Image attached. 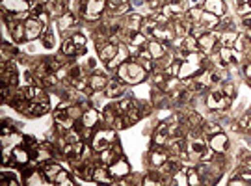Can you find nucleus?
Segmentation results:
<instances>
[{"label":"nucleus","instance_id":"nucleus-1","mask_svg":"<svg viewBox=\"0 0 251 186\" xmlns=\"http://www.w3.org/2000/svg\"><path fill=\"white\" fill-rule=\"evenodd\" d=\"M147 76H149V71L134 58L125 60L115 69V78L121 80L125 86H136V84L145 82Z\"/></svg>","mask_w":251,"mask_h":186},{"label":"nucleus","instance_id":"nucleus-2","mask_svg":"<svg viewBox=\"0 0 251 186\" xmlns=\"http://www.w3.org/2000/svg\"><path fill=\"white\" fill-rule=\"evenodd\" d=\"M209 67V56L203 52H190L180 60V71H179V80H190L194 78L199 71Z\"/></svg>","mask_w":251,"mask_h":186},{"label":"nucleus","instance_id":"nucleus-3","mask_svg":"<svg viewBox=\"0 0 251 186\" xmlns=\"http://www.w3.org/2000/svg\"><path fill=\"white\" fill-rule=\"evenodd\" d=\"M41 175L45 177L51 185H58V186L73 185V181H69V173L63 169L60 162H56L53 158L41 164Z\"/></svg>","mask_w":251,"mask_h":186},{"label":"nucleus","instance_id":"nucleus-4","mask_svg":"<svg viewBox=\"0 0 251 186\" xmlns=\"http://www.w3.org/2000/svg\"><path fill=\"white\" fill-rule=\"evenodd\" d=\"M205 101H207V108L212 110V112H223V110H227L231 106V103H233V99L223 93L221 84H212V86H210Z\"/></svg>","mask_w":251,"mask_h":186},{"label":"nucleus","instance_id":"nucleus-5","mask_svg":"<svg viewBox=\"0 0 251 186\" xmlns=\"http://www.w3.org/2000/svg\"><path fill=\"white\" fill-rule=\"evenodd\" d=\"M115 142H117V134H115L114 129H110V127L101 129L99 127V129H95L93 138H91V149H93L95 155H99L106 149H110Z\"/></svg>","mask_w":251,"mask_h":186},{"label":"nucleus","instance_id":"nucleus-6","mask_svg":"<svg viewBox=\"0 0 251 186\" xmlns=\"http://www.w3.org/2000/svg\"><path fill=\"white\" fill-rule=\"evenodd\" d=\"M106 11V0H80V15L84 21H99Z\"/></svg>","mask_w":251,"mask_h":186},{"label":"nucleus","instance_id":"nucleus-7","mask_svg":"<svg viewBox=\"0 0 251 186\" xmlns=\"http://www.w3.org/2000/svg\"><path fill=\"white\" fill-rule=\"evenodd\" d=\"M0 84H6L11 90L19 88V74L13 60H2L0 63Z\"/></svg>","mask_w":251,"mask_h":186},{"label":"nucleus","instance_id":"nucleus-8","mask_svg":"<svg viewBox=\"0 0 251 186\" xmlns=\"http://www.w3.org/2000/svg\"><path fill=\"white\" fill-rule=\"evenodd\" d=\"M197 43H199V51L203 52V54H214V52L218 51V47H220V32L218 30H209V32H203L201 36L197 37Z\"/></svg>","mask_w":251,"mask_h":186},{"label":"nucleus","instance_id":"nucleus-9","mask_svg":"<svg viewBox=\"0 0 251 186\" xmlns=\"http://www.w3.org/2000/svg\"><path fill=\"white\" fill-rule=\"evenodd\" d=\"M169 156L171 155H169V151L164 145H151V149H149V164L155 169H160L162 164H166L169 160Z\"/></svg>","mask_w":251,"mask_h":186},{"label":"nucleus","instance_id":"nucleus-10","mask_svg":"<svg viewBox=\"0 0 251 186\" xmlns=\"http://www.w3.org/2000/svg\"><path fill=\"white\" fill-rule=\"evenodd\" d=\"M175 37H177V34L173 28V22H158L157 30L153 32V39L166 43V45L175 41Z\"/></svg>","mask_w":251,"mask_h":186},{"label":"nucleus","instance_id":"nucleus-11","mask_svg":"<svg viewBox=\"0 0 251 186\" xmlns=\"http://www.w3.org/2000/svg\"><path fill=\"white\" fill-rule=\"evenodd\" d=\"M119 45H121V43L114 41V39H108V41H103V43H95L97 52H99V58L105 63L110 62L115 54L119 52Z\"/></svg>","mask_w":251,"mask_h":186},{"label":"nucleus","instance_id":"nucleus-12","mask_svg":"<svg viewBox=\"0 0 251 186\" xmlns=\"http://www.w3.org/2000/svg\"><path fill=\"white\" fill-rule=\"evenodd\" d=\"M24 28H26V41H34V39H37V37H41V34L49 26H45L37 17H28L26 21H24Z\"/></svg>","mask_w":251,"mask_h":186},{"label":"nucleus","instance_id":"nucleus-13","mask_svg":"<svg viewBox=\"0 0 251 186\" xmlns=\"http://www.w3.org/2000/svg\"><path fill=\"white\" fill-rule=\"evenodd\" d=\"M207 142H209L210 149H212L214 153H218V155H225V153H227V149H229V138H227V134H225L223 130L209 136V138H207Z\"/></svg>","mask_w":251,"mask_h":186},{"label":"nucleus","instance_id":"nucleus-14","mask_svg":"<svg viewBox=\"0 0 251 186\" xmlns=\"http://www.w3.org/2000/svg\"><path fill=\"white\" fill-rule=\"evenodd\" d=\"M106 11L110 17H123L130 13V2L128 0H106Z\"/></svg>","mask_w":251,"mask_h":186},{"label":"nucleus","instance_id":"nucleus-15","mask_svg":"<svg viewBox=\"0 0 251 186\" xmlns=\"http://www.w3.org/2000/svg\"><path fill=\"white\" fill-rule=\"evenodd\" d=\"M240 56V52H236L231 47H218V51H216V58H218V63L221 67H229L231 63L238 62Z\"/></svg>","mask_w":251,"mask_h":186},{"label":"nucleus","instance_id":"nucleus-16","mask_svg":"<svg viewBox=\"0 0 251 186\" xmlns=\"http://www.w3.org/2000/svg\"><path fill=\"white\" fill-rule=\"evenodd\" d=\"M108 169H110V175L114 177V179H125V177L130 175V166L126 162L123 156H117L112 164L108 166Z\"/></svg>","mask_w":251,"mask_h":186},{"label":"nucleus","instance_id":"nucleus-17","mask_svg":"<svg viewBox=\"0 0 251 186\" xmlns=\"http://www.w3.org/2000/svg\"><path fill=\"white\" fill-rule=\"evenodd\" d=\"M6 24H8V30H10V36H11V39H13V41L15 43L26 41V28H24V21H21V19H13V17H11Z\"/></svg>","mask_w":251,"mask_h":186},{"label":"nucleus","instance_id":"nucleus-18","mask_svg":"<svg viewBox=\"0 0 251 186\" xmlns=\"http://www.w3.org/2000/svg\"><path fill=\"white\" fill-rule=\"evenodd\" d=\"M142 22H143V17L140 13H126L125 15V21H123V34L125 36H130L134 32H140L142 28Z\"/></svg>","mask_w":251,"mask_h":186},{"label":"nucleus","instance_id":"nucleus-19","mask_svg":"<svg viewBox=\"0 0 251 186\" xmlns=\"http://www.w3.org/2000/svg\"><path fill=\"white\" fill-rule=\"evenodd\" d=\"M80 121H82L84 127H88V129H99L101 127V123H103V115H101V112L97 110V108H88L86 112L82 114V117H80Z\"/></svg>","mask_w":251,"mask_h":186},{"label":"nucleus","instance_id":"nucleus-20","mask_svg":"<svg viewBox=\"0 0 251 186\" xmlns=\"http://www.w3.org/2000/svg\"><path fill=\"white\" fill-rule=\"evenodd\" d=\"M2 10H6L8 13H22V11H30L32 4L28 0H2L0 4Z\"/></svg>","mask_w":251,"mask_h":186},{"label":"nucleus","instance_id":"nucleus-21","mask_svg":"<svg viewBox=\"0 0 251 186\" xmlns=\"http://www.w3.org/2000/svg\"><path fill=\"white\" fill-rule=\"evenodd\" d=\"M69 6V0H49L47 4V13L51 15V19H60Z\"/></svg>","mask_w":251,"mask_h":186},{"label":"nucleus","instance_id":"nucleus-22","mask_svg":"<svg viewBox=\"0 0 251 186\" xmlns=\"http://www.w3.org/2000/svg\"><path fill=\"white\" fill-rule=\"evenodd\" d=\"M201 8L205 11H209V13H214V15L220 17V19H223L225 13H227V6H225L223 0H205Z\"/></svg>","mask_w":251,"mask_h":186},{"label":"nucleus","instance_id":"nucleus-23","mask_svg":"<svg viewBox=\"0 0 251 186\" xmlns=\"http://www.w3.org/2000/svg\"><path fill=\"white\" fill-rule=\"evenodd\" d=\"M125 95V84L121 82V80H117V78H114V80H110L108 82V86H106L105 90V97L106 99H121Z\"/></svg>","mask_w":251,"mask_h":186},{"label":"nucleus","instance_id":"nucleus-24","mask_svg":"<svg viewBox=\"0 0 251 186\" xmlns=\"http://www.w3.org/2000/svg\"><path fill=\"white\" fill-rule=\"evenodd\" d=\"M173 28H175V34H177V37H186L192 34L194 30V24L186 19V15H182V17H179L173 21Z\"/></svg>","mask_w":251,"mask_h":186},{"label":"nucleus","instance_id":"nucleus-25","mask_svg":"<svg viewBox=\"0 0 251 186\" xmlns=\"http://www.w3.org/2000/svg\"><path fill=\"white\" fill-rule=\"evenodd\" d=\"M106 86H108L106 74H103V73H99V71L90 74V88H91L95 93H103L106 90Z\"/></svg>","mask_w":251,"mask_h":186},{"label":"nucleus","instance_id":"nucleus-26","mask_svg":"<svg viewBox=\"0 0 251 186\" xmlns=\"http://www.w3.org/2000/svg\"><path fill=\"white\" fill-rule=\"evenodd\" d=\"M220 17H216L214 13H209V11H203V17H201V21H199V24H196V26H199V28H203L205 32L209 30H216L218 28V24H220Z\"/></svg>","mask_w":251,"mask_h":186},{"label":"nucleus","instance_id":"nucleus-27","mask_svg":"<svg viewBox=\"0 0 251 186\" xmlns=\"http://www.w3.org/2000/svg\"><path fill=\"white\" fill-rule=\"evenodd\" d=\"M128 58H130V54H128V49H126L125 45H119V52L115 54L114 58L110 60V62L105 63L106 69H108V71H115V69H117V67H119L121 63L125 62V60H128Z\"/></svg>","mask_w":251,"mask_h":186},{"label":"nucleus","instance_id":"nucleus-28","mask_svg":"<svg viewBox=\"0 0 251 186\" xmlns=\"http://www.w3.org/2000/svg\"><path fill=\"white\" fill-rule=\"evenodd\" d=\"M167 138H169V123L164 121L158 125L153 132V145H166Z\"/></svg>","mask_w":251,"mask_h":186},{"label":"nucleus","instance_id":"nucleus-29","mask_svg":"<svg viewBox=\"0 0 251 186\" xmlns=\"http://www.w3.org/2000/svg\"><path fill=\"white\" fill-rule=\"evenodd\" d=\"M56 22H58V28H60V32L65 34V32L73 30V26H76V15L71 13V11H65L60 19H56Z\"/></svg>","mask_w":251,"mask_h":186},{"label":"nucleus","instance_id":"nucleus-30","mask_svg":"<svg viewBox=\"0 0 251 186\" xmlns=\"http://www.w3.org/2000/svg\"><path fill=\"white\" fill-rule=\"evenodd\" d=\"M147 49H149V52H151L153 60L157 62V60H160V58L167 52V45L166 43H162V41H157V39H149Z\"/></svg>","mask_w":251,"mask_h":186},{"label":"nucleus","instance_id":"nucleus-31","mask_svg":"<svg viewBox=\"0 0 251 186\" xmlns=\"http://www.w3.org/2000/svg\"><path fill=\"white\" fill-rule=\"evenodd\" d=\"M91 179H93V183H99V185H101V183H112L114 177L110 175L108 166H95Z\"/></svg>","mask_w":251,"mask_h":186},{"label":"nucleus","instance_id":"nucleus-32","mask_svg":"<svg viewBox=\"0 0 251 186\" xmlns=\"http://www.w3.org/2000/svg\"><path fill=\"white\" fill-rule=\"evenodd\" d=\"M238 30H223L220 32V47H234L236 43V37H238Z\"/></svg>","mask_w":251,"mask_h":186},{"label":"nucleus","instance_id":"nucleus-33","mask_svg":"<svg viewBox=\"0 0 251 186\" xmlns=\"http://www.w3.org/2000/svg\"><path fill=\"white\" fill-rule=\"evenodd\" d=\"M184 121H186L190 130H199V129H201V125L205 123V121H203V117H201L197 112H194V110H190V112L184 114Z\"/></svg>","mask_w":251,"mask_h":186},{"label":"nucleus","instance_id":"nucleus-34","mask_svg":"<svg viewBox=\"0 0 251 186\" xmlns=\"http://www.w3.org/2000/svg\"><path fill=\"white\" fill-rule=\"evenodd\" d=\"M157 26H158V21L155 17H143V22H142L140 32H142L143 36H147L149 39H153V32L157 30Z\"/></svg>","mask_w":251,"mask_h":186},{"label":"nucleus","instance_id":"nucleus-35","mask_svg":"<svg viewBox=\"0 0 251 186\" xmlns=\"http://www.w3.org/2000/svg\"><path fill=\"white\" fill-rule=\"evenodd\" d=\"M236 52H240V54H246V52L251 49V43H250V37L246 36V32H240L238 34V37H236V43H234V47H233Z\"/></svg>","mask_w":251,"mask_h":186},{"label":"nucleus","instance_id":"nucleus-36","mask_svg":"<svg viewBox=\"0 0 251 186\" xmlns=\"http://www.w3.org/2000/svg\"><path fill=\"white\" fill-rule=\"evenodd\" d=\"M60 52H62V56H69V58H74V56H78V49H76V45H74V39H73V37H67V39L63 41Z\"/></svg>","mask_w":251,"mask_h":186},{"label":"nucleus","instance_id":"nucleus-37","mask_svg":"<svg viewBox=\"0 0 251 186\" xmlns=\"http://www.w3.org/2000/svg\"><path fill=\"white\" fill-rule=\"evenodd\" d=\"M234 130H240V132H244V134H251V110L250 112H246V114L238 119V123H236V127H234Z\"/></svg>","mask_w":251,"mask_h":186},{"label":"nucleus","instance_id":"nucleus-38","mask_svg":"<svg viewBox=\"0 0 251 186\" xmlns=\"http://www.w3.org/2000/svg\"><path fill=\"white\" fill-rule=\"evenodd\" d=\"M199 130H201V134L205 136V138H209V136L220 132L221 127H220V123H216V121H205V123L201 125V129H199Z\"/></svg>","mask_w":251,"mask_h":186},{"label":"nucleus","instance_id":"nucleus-39","mask_svg":"<svg viewBox=\"0 0 251 186\" xmlns=\"http://www.w3.org/2000/svg\"><path fill=\"white\" fill-rule=\"evenodd\" d=\"M203 8H199V6H196V8H190L188 11H186V13H184V15H186V19H188L190 22H192V24H194V26H196V24H199V21H201V17H203Z\"/></svg>","mask_w":251,"mask_h":186},{"label":"nucleus","instance_id":"nucleus-40","mask_svg":"<svg viewBox=\"0 0 251 186\" xmlns=\"http://www.w3.org/2000/svg\"><path fill=\"white\" fill-rule=\"evenodd\" d=\"M234 10H236V15H250L251 13V4L250 0H234Z\"/></svg>","mask_w":251,"mask_h":186},{"label":"nucleus","instance_id":"nucleus-41","mask_svg":"<svg viewBox=\"0 0 251 186\" xmlns=\"http://www.w3.org/2000/svg\"><path fill=\"white\" fill-rule=\"evenodd\" d=\"M43 62H45V65L49 67L51 73H58L63 67V62H60L56 56H47V58H43Z\"/></svg>","mask_w":251,"mask_h":186},{"label":"nucleus","instance_id":"nucleus-42","mask_svg":"<svg viewBox=\"0 0 251 186\" xmlns=\"http://www.w3.org/2000/svg\"><path fill=\"white\" fill-rule=\"evenodd\" d=\"M186 173H188V185H192V186L203 185V179H201V175H199V171H197V167H196V166L188 167V169H186Z\"/></svg>","mask_w":251,"mask_h":186},{"label":"nucleus","instance_id":"nucleus-43","mask_svg":"<svg viewBox=\"0 0 251 186\" xmlns=\"http://www.w3.org/2000/svg\"><path fill=\"white\" fill-rule=\"evenodd\" d=\"M173 185H177V186H186L188 185V173H186V169L182 167V169H179L177 173L173 175V181H171Z\"/></svg>","mask_w":251,"mask_h":186},{"label":"nucleus","instance_id":"nucleus-44","mask_svg":"<svg viewBox=\"0 0 251 186\" xmlns=\"http://www.w3.org/2000/svg\"><path fill=\"white\" fill-rule=\"evenodd\" d=\"M39 39H41V43H43V47H45V49H53V47H54V32L47 28V30L41 34V37H39Z\"/></svg>","mask_w":251,"mask_h":186},{"label":"nucleus","instance_id":"nucleus-45","mask_svg":"<svg viewBox=\"0 0 251 186\" xmlns=\"http://www.w3.org/2000/svg\"><path fill=\"white\" fill-rule=\"evenodd\" d=\"M221 90H223V93L227 95V97H234V93H236V88H234V84L231 82V80H225V82L221 84Z\"/></svg>","mask_w":251,"mask_h":186},{"label":"nucleus","instance_id":"nucleus-46","mask_svg":"<svg viewBox=\"0 0 251 186\" xmlns=\"http://www.w3.org/2000/svg\"><path fill=\"white\" fill-rule=\"evenodd\" d=\"M164 4H166L164 0H147V6H149V8H151L153 11H160Z\"/></svg>","mask_w":251,"mask_h":186},{"label":"nucleus","instance_id":"nucleus-47","mask_svg":"<svg viewBox=\"0 0 251 186\" xmlns=\"http://www.w3.org/2000/svg\"><path fill=\"white\" fill-rule=\"evenodd\" d=\"M142 185H145V186H162L157 179H153V177H149V175H145V179H143V183H142Z\"/></svg>","mask_w":251,"mask_h":186},{"label":"nucleus","instance_id":"nucleus-48","mask_svg":"<svg viewBox=\"0 0 251 186\" xmlns=\"http://www.w3.org/2000/svg\"><path fill=\"white\" fill-rule=\"evenodd\" d=\"M244 74L251 78V56H248V62L244 63Z\"/></svg>","mask_w":251,"mask_h":186},{"label":"nucleus","instance_id":"nucleus-49","mask_svg":"<svg viewBox=\"0 0 251 186\" xmlns=\"http://www.w3.org/2000/svg\"><path fill=\"white\" fill-rule=\"evenodd\" d=\"M229 185H231V186H246L248 183H246V181H242L240 177L234 175V179H233V181H229Z\"/></svg>","mask_w":251,"mask_h":186},{"label":"nucleus","instance_id":"nucleus-50","mask_svg":"<svg viewBox=\"0 0 251 186\" xmlns=\"http://www.w3.org/2000/svg\"><path fill=\"white\" fill-rule=\"evenodd\" d=\"M11 130H13V127H10V125L4 121V123H2V136H8Z\"/></svg>","mask_w":251,"mask_h":186},{"label":"nucleus","instance_id":"nucleus-51","mask_svg":"<svg viewBox=\"0 0 251 186\" xmlns=\"http://www.w3.org/2000/svg\"><path fill=\"white\" fill-rule=\"evenodd\" d=\"M248 84H250V86H251V78H248Z\"/></svg>","mask_w":251,"mask_h":186},{"label":"nucleus","instance_id":"nucleus-52","mask_svg":"<svg viewBox=\"0 0 251 186\" xmlns=\"http://www.w3.org/2000/svg\"><path fill=\"white\" fill-rule=\"evenodd\" d=\"M250 56H251V54H250Z\"/></svg>","mask_w":251,"mask_h":186}]
</instances>
